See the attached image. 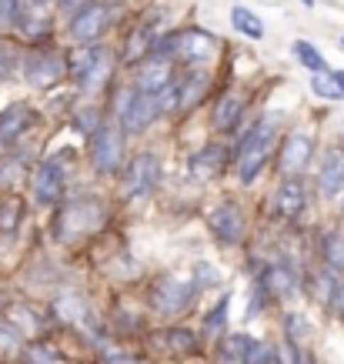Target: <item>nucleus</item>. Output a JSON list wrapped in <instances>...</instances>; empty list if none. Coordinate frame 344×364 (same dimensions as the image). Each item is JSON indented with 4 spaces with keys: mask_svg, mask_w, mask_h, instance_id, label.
Here are the masks:
<instances>
[{
    "mask_svg": "<svg viewBox=\"0 0 344 364\" xmlns=\"http://www.w3.org/2000/svg\"><path fill=\"white\" fill-rule=\"evenodd\" d=\"M27 124H31V111H27L23 104H14V107H7V111L0 114V144L17 141V137L27 131Z\"/></svg>",
    "mask_w": 344,
    "mask_h": 364,
    "instance_id": "f3484780",
    "label": "nucleus"
},
{
    "mask_svg": "<svg viewBox=\"0 0 344 364\" xmlns=\"http://www.w3.org/2000/svg\"><path fill=\"white\" fill-rule=\"evenodd\" d=\"M204 90H208V77H204V74H190V77L181 84V107H190Z\"/></svg>",
    "mask_w": 344,
    "mask_h": 364,
    "instance_id": "b1692460",
    "label": "nucleus"
},
{
    "mask_svg": "<svg viewBox=\"0 0 344 364\" xmlns=\"http://www.w3.org/2000/svg\"><path fill=\"white\" fill-rule=\"evenodd\" d=\"M208 224H211V231L217 234L224 244H237L244 237V214H241V208L231 204V200L221 204V208H214Z\"/></svg>",
    "mask_w": 344,
    "mask_h": 364,
    "instance_id": "6e6552de",
    "label": "nucleus"
},
{
    "mask_svg": "<svg viewBox=\"0 0 344 364\" xmlns=\"http://www.w3.org/2000/svg\"><path fill=\"white\" fill-rule=\"evenodd\" d=\"M64 194V171L57 161H44V164L37 167V174H33V198L37 204H54L57 198Z\"/></svg>",
    "mask_w": 344,
    "mask_h": 364,
    "instance_id": "1a4fd4ad",
    "label": "nucleus"
},
{
    "mask_svg": "<svg viewBox=\"0 0 344 364\" xmlns=\"http://www.w3.org/2000/svg\"><path fill=\"white\" fill-rule=\"evenodd\" d=\"M17 7H21V0H0V23L14 21V14H17Z\"/></svg>",
    "mask_w": 344,
    "mask_h": 364,
    "instance_id": "c85d7f7f",
    "label": "nucleus"
},
{
    "mask_svg": "<svg viewBox=\"0 0 344 364\" xmlns=\"http://www.w3.org/2000/svg\"><path fill=\"white\" fill-rule=\"evenodd\" d=\"M308 204V194H304V181L301 177H288L278 188V210L284 218H298Z\"/></svg>",
    "mask_w": 344,
    "mask_h": 364,
    "instance_id": "2eb2a0df",
    "label": "nucleus"
},
{
    "mask_svg": "<svg viewBox=\"0 0 344 364\" xmlns=\"http://www.w3.org/2000/svg\"><path fill=\"white\" fill-rule=\"evenodd\" d=\"M171 47H174V54L184 57L188 64H200V60H208L214 50V37L204 31H184L178 33L174 41H171Z\"/></svg>",
    "mask_w": 344,
    "mask_h": 364,
    "instance_id": "9d476101",
    "label": "nucleus"
},
{
    "mask_svg": "<svg viewBox=\"0 0 344 364\" xmlns=\"http://www.w3.org/2000/svg\"><path fill=\"white\" fill-rule=\"evenodd\" d=\"M301 4H308V7H314V0H301Z\"/></svg>",
    "mask_w": 344,
    "mask_h": 364,
    "instance_id": "473e14b6",
    "label": "nucleus"
},
{
    "mask_svg": "<svg viewBox=\"0 0 344 364\" xmlns=\"http://www.w3.org/2000/svg\"><path fill=\"white\" fill-rule=\"evenodd\" d=\"M247 348H251V341L234 334L231 341L224 344V364H247Z\"/></svg>",
    "mask_w": 344,
    "mask_h": 364,
    "instance_id": "393cba45",
    "label": "nucleus"
},
{
    "mask_svg": "<svg viewBox=\"0 0 344 364\" xmlns=\"http://www.w3.org/2000/svg\"><path fill=\"white\" fill-rule=\"evenodd\" d=\"M100 224V208L94 200H74L60 218V237L64 241H77L80 234H90Z\"/></svg>",
    "mask_w": 344,
    "mask_h": 364,
    "instance_id": "423d86ee",
    "label": "nucleus"
},
{
    "mask_svg": "<svg viewBox=\"0 0 344 364\" xmlns=\"http://www.w3.org/2000/svg\"><path fill=\"white\" fill-rule=\"evenodd\" d=\"M324 257H328V267H331V271H341L344 267V237L328 234V241H324Z\"/></svg>",
    "mask_w": 344,
    "mask_h": 364,
    "instance_id": "a878e982",
    "label": "nucleus"
},
{
    "mask_svg": "<svg viewBox=\"0 0 344 364\" xmlns=\"http://www.w3.org/2000/svg\"><path fill=\"white\" fill-rule=\"evenodd\" d=\"M231 27L237 33L251 37V41H261V37H264V23H261V17L251 14L247 7H231Z\"/></svg>",
    "mask_w": 344,
    "mask_h": 364,
    "instance_id": "aec40b11",
    "label": "nucleus"
},
{
    "mask_svg": "<svg viewBox=\"0 0 344 364\" xmlns=\"http://www.w3.org/2000/svg\"><path fill=\"white\" fill-rule=\"evenodd\" d=\"M274 134H278L274 124L261 121V124H254V127L247 131V137L241 141V147H237V177H241L244 184H251L257 177V171L264 167L267 154H271V144H274Z\"/></svg>",
    "mask_w": 344,
    "mask_h": 364,
    "instance_id": "f257e3e1",
    "label": "nucleus"
},
{
    "mask_svg": "<svg viewBox=\"0 0 344 364\" xmlns=\"http://www.w3.org/2000/svg\"><path fill=\"white\" fill-rule=\"evenodd\" d=\"M334 80H338V87H341V94H344V70H334Z\"/></svg>",
    "mask_w": 344,
    "mask_h": 364,
    "instance_id": "2f4dec72",
    "label": "nucleus"
},
{
    "mask_svg": "<svg viewBox=\"0 0 344 364\" xmlns=\"http://www.w3.org/2000/svg\"><path fill=\"white\" fill-rule=\"evenodd\" d=\"M17 218H21V204H17L14 198H7L4 204H0V228H4V231L17 228V224H21Z\"/></svg>",
    "mask_w": 344,
    "mask_h": 364,
    "instance_id": "bb28decb",
    "label": "nucleus"
},
{
    "mask_svg": "<svg viewBox=\"0 0 344 364\" xmlns=\"http://www.w3.org/2000/svg\"><path fill=\"white\" fill-rule=\"evenodd\" d=\"M157 114H161V107H157V97H154V94L134 90L131 97H127V104H124V111H121V124H124V131L141 134L147 124L154 121Z\"/></svg>",
    "mask_w": 344,
    "mask_h": 364,
    "instance_id": "0eeeda50",
    "label": "nucleus"
},
{
    "mask_svg": "<svg viewBox=\"0 0 344 364\" xmlns=\"http://www.w3.org/2000/svg\"><path fill=\"white\" fill-rule=\"evenodd\" d=\"M221 164H224V147L211 144V147H204L200 154L190 157V174L194 177H214L217 171H221Z\"/></svg>",
    "mask_w": 344,
    "mask_h": 364,
    "instance_id": "a211bd4d",
    "label": "nucleus"
},
{
    "mask_svg": "<svg viewBox=\"0 0 344 364\" xmlns=\"http://www.w3.org/2000/svg\"><path fill=\"white\" fill-rule=\"evenodd\" d=\"M311 90L318 94V97H324V100H344L341 87H338V80H334V74H328V70H321V74H314Z\"/></svg>",
    "mask_w": 344,
    "mask_h": 364,
    "instance_id": "4be33fe9",
    "label": "nucleus"
},
{
    "mask_svg": "<svg viewBox=\"0 0 344 364\" xmlns=\"http://www.w3.org/2000/svg\"><path fill=\"white\" fill-rule=\"evenodd\" d=\"M90 157L100 174H114L124 161V141L117 127H97L90 137Z\"/></svg>",
    "mask_w": 344,
    "mask_h": 364,
    "instance_id": "7ed1b4c3",
    "label": "nucleus"
},
{
    "mask_svg": "<svg viewBox=\"0 0 344 364\" xmlns=\"http://www.w3.org/2000/svg\"><path fill=\"white\" fill-rule=\"evenodd\" d=\"M64 74V64H60V57L57 54H37L27 60V80H31V87H50L57 84Z\"/></svg>",
    "mask_w": 344,
    "mask_h": 364,
    "instance_id": "f8f14e48",
    "label": "nucleus"
},
{
    "mask_svg": "<svg viewBox=\"0 0 344 364\" xmlns=\"http://www.w3.org/2000/svg\"><path fill=\"white\" fill-rule=\"evenodd\" d=\"M284 324H288V344H298V348H304V341L311 338V328H308V321H304V314H288L284 318Z\"/></svg>",
    "mask_w": 344,
    "mask_h": 364,
    "instance_id": "5701e85b",
    "label": "nucleus"
},
{
    "mask_svg": "<svg viewBox=\"0 0 344 364\" xmlns=\"http://www.w3.org/2000/svg\"><path fill=\"white\" fill-rule=\"evenodd\" d=\"M57 7L64 14H77L80 7H84V0H57Z\"/></svg>",
    "mask_w": 344,
    "mask_h": 364,
    "instance_id": "c756f323",
    "label": "nucleus"
},
{
    "mask_svg": "<svg viewBox=\"0 0 344 364\" xmlns=\"http://www.w3.org/2000/svg\"><path fill=\"white\" fill-rule=\"evenodd\" d=\"M107 23H111V7L107 4H84L70 17V37L77 44H90V41H97L100 33L107 31Z\"/></svg>",
    "mask_w": 344,
    "mask_h": 364,
    "instance_id": "20e7f679",
    "label": "nucleus"
},
{
    "mask_svg": "<svg viewBox=\"0 0 344 364\" xmlns=\"http://www.w3.org/2000/svg\"><path fill=\"white\" fill-rule=\"evenodd\" d=\"M190 298H194V281L184 274H164L157 277L154 284V308L161 311V314H181V311L190 304Z\"/></svg>",
    "mask_w": 344,
    "mask_h": 364,
    "instance_id": "f03ea898",
    "label": "nucleus"
},
{
    "mask_svg": "<svg viewBox=\"0 0 344 364\" xmlns=\"http://www.w3.org/2000/svg\"><path fill=\"white\" fill-rule=\"evenodd\" d=\"M157 181H161V161L154 154H137L127 167L124 191H127V198H147L157 188Z\"/></svg>",
    "mask_w": 344,
    "mask_h": 364,
    "instance_id": "39448f33",
    "label": "nucleus"
},
{
    "mask_svg": "<svg viewBox=\"0 0 344 364\" xmlns=\"http://www.w3.org/2000/svg\"><path fill=\"white\" fill-rule=\"evenodd\" d=\"M314 154V141L308 134H291L284 141V151H281V171L284 174H301L304 167L311 164Z\"/></svg>",
    "mask_w": 344,
    "mask_h": 364,
    "instance_id": "9b49d317",
    "label": "nucleus"
},
{
    "mask_svg": "<svg viewBox=\"0 0 344 364\" xmlns=\"http://www.w3.org/2000/svg\"><path fill=\"white\" fill-rule=\"evenodd\" d=\"M111 67H114V60H111V54H107V50H94V54L87 57V70L80 74L84 90H97L104 80L111 77Z\"/></svg>",
    "mask_w": 344,
    "mask_h": 364,
    "instance_id": "dca6fc26",
    "label": "nucleus"
},
{
    "mask_svg": "<svg viewBox=\"0 0 344 364\" xmlns=\"http://www.w3.org/2000/svg\"><path fill=\"white\" fill-rule=\"evenodd\" d=\"M224 308H227V301H221V304H217V308H214L211 314H208V321H204V324H208V331H217V328H221V321H224Z\"/></svg>",
    "mask_w": 344,
    "mask_h": 364,
    "instance_id": "cd10ccee",
    "label": "nucleus"
},
{
    "mask_svg": "<svg viewBox=\"0 0 344 364\" xmlns=\"http://www.w3.org/2000/svg\"><path fill=\"white\" fill-rule=\"evenodd\" d=\"M241 111H244V97H241V94H227V97L217 104V111H214V127H217V131L234 127L237 117H241Z\"/></svg>",
    "mask_w": 344,
    "mask_h": 364,
    "instance_id": "6ab92c4d",
    "label": "nucleus"
},
{
    "mask_svg": "<svg viewBox=\"0 0 344 364\" xmlns=\"http://www.w3.org/2000/svg\"><path fill=\"white\" fill-rule=\"evenodd\" d=\"M334 308L341 311V318H344V287H338V291H334Z\"/></svg>",
    "mask_w": 344,
    "mask_h": 364,
    "instance_id": "7c9ffc66",
    "label": "nucleus"
},
{
    "mask_svg": "<svg viewBox=\"0 0 344 364\" xmlns=\"http://www.w3.org/2000/svg\"><path fill=\"white\" fill-rule=\"evenodd\" d=\"M321 194L324 198H338L344 191V151H328V157H324V167H321Z\"/></svg>",
    "mask_w": 344,
    "mask_h": 364,
    "instance_id": "ddd939ff",
    "label": "nucleus"
},
{
    "mask_svg": "<svg viewBox=\"0 0 344 364\" xmlns=\"http://www.w3.org/2000/svg\"><path fill=\"white\" fill-rule=\"evenodd\" d=\"M174 80V67H171V60H164V57H151L144 64V70H141V87L144 94H157V90H164L167 84Z\"/></svg>",
    "mask_w": 344,
    "mask_h": 364,
    "instance_id": "4468645a",
    "label": "nucleus"
},
{
    "mask_svg": "<svg viewBox=\"0 0 344 364\" xmlns=\"http://www.w3.org/2000/svg\"><path fill=\"white\" fill-rule=\"evenodd\" d=\"M294 57L301 60V67H308V70H314V74L328 70V64H324L321 50H318V47H311L308 41H298V44H294Z\"/></svg>",
    "mask_w": 344,
    "mask_h": 364,
    "instance_id": "412c9836",
    "label": "nucleus"
}]
</instances>
